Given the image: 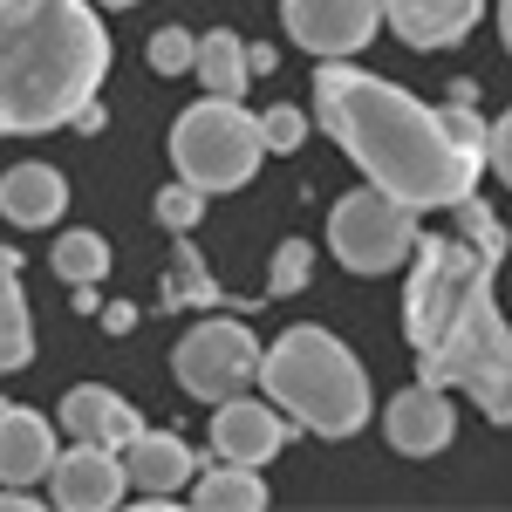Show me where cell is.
I'll return each mask as SVG.
<instances>
[{"label":"cell","mask_w":512,"mask_h":512,"mask_svg":"<svg viewBox=\"0 0 512 512\" xmlns=\"http://www.w3.org/2000/svg\"><path fill=\"white\" fill-rule=\"evenodd\" d=\"M451 212H458V233L472 239L478 253H492V260H506V226H499V219H492V205H485V198H458V205H451Z\"/></svg>","instance_id":"obj_23"},{"label":"cell","mask_w":512,"mask_h":512,"mask_svg":"<svg viewBox=\"0 0 512 512\" xmlns=\"http://www.w3.org/2000/svg\"><path fill=\"white\" fill-rule=\"evenodd\" d=\"M103 7H137V0H103Z\"/></svg>","instance_id":"obj_34"},{"label":"cell","mask_w":512,"mask_h":512,"mask_svg":"<svg viewBox=\"0 0 512 512\" xmlns=\"http://www.w3.org/2000/svg\"><path fill=\"white\" fill-rule=\"evenodd\" d=\"M110 82V35L89 0H0V137L76 123Z\"/></svg>","instance_id":"obj_2"},{"label":"cell","mask_w":512,"mask_h":512,"mask_svg":"<svg viewBox=\"0 0 512 512\" xmlns=\"http://www.w3.org/2000/svg\"><path fill=\"white\" fill-rule=\"evenodd\" d=\"M315 117L362 164V178L376 192L403 198L410 212H451L458 198L478 192L485 158L458 151L444 137L437 110H424L410 89L369 76L355 62H321L315 69Z\"/></svg>","instance_id":"obj_1"},{"label":"cell","mask_w":512,"mask_h":512,"mask_svg":"<svg viewBox=\"0 0 512 512\" xmlns=\"http://www.w3.org/2000/svg\"><path fill=\"white\" fill-rule=\"evenodd\" d=\"M417 383L465 390L492 424H512V328H506V315H499L492 294L472 301L465 315L451 321V335H444L437 349H424Z\"/></svg>","instance_id":"obj_4"},{"label":"cell","mask_w":512,"mask_h":512,"mask_svg":"<svg viewBox=\"0 0 512 512\" xmlns=\"http://www.w3.org/2000/svg\"><path fill=\"white\" fill-rule=\"evenodd\" d=\"M55 274L69 280V287H96V280L110 274V246L96 233H62L55 239Z\"/></svg>","instance_id":"obj_22"},{"label":"cell","mask_w":512,"mask_h":512,"mask_svg":"<svg viewBox=\"0 0 512 512\" xmlns=\"http://www.w3.org/2000/svg\"><path fill=\"white\" fill-rule=\"evenodd\" d=\"M260 390L274 396L301 431L315 437H355L369 424V376L328 328L301 321L287 328L274 349H260Z\"/></svg>","instance_id":"obj_3"},{"label":"cell","mask_w":512,"mask_h":512,"mask_svg":"<svg viewBox=\"0 0 512 512\" xmlns=\"http://www.w3.org/2000/svg\"><path fill=\"white\" fill-rule=\"evenodd\" d=\"M485 164H492V171H499V178L512 185V110L492 123V137H485Z\"/></svg>","instance_id":"obj_29"},{"label":"cell","mask_w":512,"mask_h":512,"mask_svg":"<svg viewBox=\"0 0 512 512\" xmlns=\"http://www.w3.org/2000/svg\"><path fill=\"white\" fill-rule=\"evenodd\" d=\"M164 308H239V301L219 294V280L205 274L198 246H178L171 267H164Z\"/></svg>","instance_id":"obj_20"},{"label":"cell","mask_w":512,"mask_h":512,"mask_svg":"<svg viewBox=\"0 0 512 512\" xmlns=\"http://www.w3.org/2000/svg\"><path fill=\"white\" fill-rule=\"evenodd\" d=\"M55 465V431L48 417L28 403H7L0 410V485H41Z\"/></svg>","instance_id":"obj_16"},{"label":"cell","mask_w":512,"mask_h":512,"mask_svg":"<svg viewBox=\"0 0 512 512\" xmlns=\"http://www.w3.org/2000/svg\"><path fill=\"white\" fill-rule=\"evenodd\" d=\"M260 137H267V151H301L308 144V117L294 103H274V110H260Z\"/></svg>","instance_id":"obj_28"},{"label":"cell","mask_w":512,"mask_h":512,"mask_svg":"<svg viewBox=\"0 0 512 512\" xmlns=\"http://www.w3.org/2000/svg\"><path fill=\"white\" fill-rule=\"evenodd\" d=\"M69 205V178L55 171V164H14L7 178H0V212L14 219V226H55V212Z\"/></svg>","instance_id":"obj_17"},{"label":"cell","mask_w":512,"mask_h":512,"mask_svg":"<svg viewBox=\"0 0 512 512\" xmlns=\"http://www.w3.org/2000/svg\"><path fill=\"white\" fill-rule=\"evenodd\" d=\"M192 69L212 96H239V89H246V41L226 35V28H219V35H198Z\"/></svg>","instance_id":"obj_21"},{"label":"cell","mask_w":512,"mask_h":512,"mask_svg":"<svg viewBox=\"0 0 512 512\" xmlns=\"http://www.w3.org/2000/svg\"><path fill=\"white\" fill-rule=\"evenodd\" d=\"M35 355V321H28V294H21V253L0 246V376L28 369Z\"/></svg>","instance_id":"obj_18"},{"label":"cell","mask_w":512,"mask_h":512,"mask_svg":"<svg viewBox=\"0 0 512 512\" xmlns=\"http://www.w3.org/2000/svg\"><path fill=\"white\" fill-rule=\"evenodd\" d=\"M28 506H35L28 485H0V512H28Z\"/></svg>","instance_id":"obj_31"},{"label":"cell","mask_w":512,"mask_h":512,"mask_svg":"<svg viewBox=\"0 0 512 512\" xmlns=\"http://www.w3.org/2000/svg\"><path fill=\"white\" fill-rule=\"evenodd\" d=\"M117 458H123V478L144 492V506H171V499L198 478L192 444H185V437H171V431H137Z\"/></svg>","instance_id":"obj_12"},{"label":"cell","mask_w":512,"mask_h":512,"mask_svg":"<svg viewBox=\"0 0 512 512\" xmlns=\"http://www.w3.org/2000/svg\"><path fill=\"white\" fill-rule=\"evenodd\" d=\"M390 444L403 451V458H431V451H444L451 444V431H458V417H451V396L437 390V383H410V390L390 403Z\"/></svg>","instance_id":"obj_13"},{"label":"cell","mask_w":512,"mask_h":512,"mask_svg":"<svg viewBox=\"0 0 512 512\" xmlns=\"http://www.w3.org/2000/svg\"><path fill=\"white\" fill-rule=\"evenodd\" d=\"M267 69H274V48L253 41V48H246V76H267Z\"/></svg>","instance_id":"obj_32"},{"label":"cell","mask_w":512,"mask_h":512,"mask_svg":"<svg viewBox=\"0 0 512 512\" xmlns=\"http://www.w3.org/2000/svg\"><path fill=\"white\" fill-rule=\"evenodd\" d=\"M485 0H383V21L410 48H458L478 28Z\"/></svg>","instance_id":"obj_14"},{"label":"cell","mask_w":512,"mask_h":512,"mask_svg":"<svg viewBox=\"0 0 512 512\" xmlns=\"http://www.w3.org/2000/svg\"><path fill=\"white\" fill-rule=\"evenodd\" d=\"M171 158H178V178L198 192H239L267 158V137L253 110H239V96H205L178 117Z\"/></svg>","instance_id":"obj_6"},{"label":"cell","mask_w":512,"mask_h":512,"mask_svg":"<svg viewBox=\"0 0 512 512\" xmlns=\"http://www.w3.org/2000/svg\"><path fill=\"white\" fill-rule=\"evenodd\" d=\"M171 369H178V390L198 396V403H226L239 396L246 383H260V342H253V328L246 321H198L192 335L178 342L171 355Z\"/></svg>","instance_id":"obj_8"},{"label":"cell","mask_w":512,"mask_h":512,"mask_svg":"<svg viewBox=\"0 0 512 512\" xmlns=\"http://www.w3.org/2000/svg\"><path fill=\"white\" fill-rule=\"evenodd\" d=\"M492 280H499V260L478 253L465 233L417 239V274H410V301H403V335L417 342V355L437 349L451 335V321L492 294Z\"/></svg>","instance_id":"obj_5"},{"label":"cell","mask_w":512,"mask_h":512,"mask_svg":"<svg viewBox=\"0 0 512 512\" xmlns=\"http://www.w3.org/2000/svg\"><path fill=\"white\" fill-rule=\"evenodd\" d=\"M499 35H506V48H512V0H499Z\"/></svg>","instance_id":"obj_33"},{"label":"cell","mask_w":512,"mask_h":512,"mask_svg":"<svg viewBox=\"0 0 512 512\" xmlns=\"http://www.w3.org/2000/svg\"><path fill=\"white\" fill-rule=\"evenodd\" d=\"M48 492H55L62 512H110L123 506L130 478H123V458L110 444H76V451H62L48 465Z\"/></svg>","instance_id":"obj_10"},{"label":"cell","mask_w":512,"mask_h":512,"mask_svg":"<svg viewBox=\"0 0 512 512\" xmlns=\"http://www.w3.org/2000/svg\"><path fill=\"white\" fill-rule=\"evenodd\" d=\"M192 499H198L205 512H260V506H267V485H260V465L212 458V465H198Z\"/></svg>","instance_id":"obj_19"},{"label":"cell","mask_w":512,"mask_h":512,"mask_svg":"<svg viewBox=\"0 0 512 512\" xmlns=\"http://www.w3.org/2000/svg\"><path fill=\"white\" fill-rule=\"evenodd\" d=\"M103 321H110V335H130V328H137V308H123V301H110V308H103Z\"/></svg>","instance_id":"obj_30"},{"label":"cell","mask_w":512,"mask_h":512,"mask_svg":"<svg viewBox=\"0 0 512 512\" xmlns=\"http://www.w3.org/2000/svg\"><path fill=\"white\" fill-rule=\"evenodd\" d=\"M55 424L76 437V444H110V451H123L130 437L144 431V424H137V410H130L117 390H103V383H82V390H69V396H62V417H55Z\"/></svg>","instance_id":"obj_15"},{"label":"cell","mask_w":512,"mask_h":512,"mask_svg":"<svg viewBox=\"0 0 512 512\" xmlns=\"http://www.w3.org/2000/svg\"><path fill=\"white\" fill-rule=\"evenodd\" d=\"M437 123H444V137L458 144V151H472V158H485V137H492V123L472 110V96H451L444 110H437Z\"/></svg>","instance_id":"obj_24"},{"label":"cell","mask_w":512,"mask_h":512,"mask_svg":"<svg viewBox=\"0 0 512 512\" xmlns=\"http://www.w3.org/2000/svg\"><path fill=\"white\" fill-rule=\"evenodd\" d=\"M198 219H205V192H198V185H185V178H178V185H164V192H158V226L192 233Z\"/></svg>","instance_id":"obj_27"},{"label":"cell","mask_w":512,"mask_h":512,"mask_svg":"<svg viewBox=\"0 0 512 512\" xmlns=\"http://www.w3.org/2000/svg\"><path fill=\"white\" fill-rule=\"evenodd\" d=\"M308 274H315V246H308V239H287V246L274 253L267 294H301V287H308Z\"/></svg>","instance_id":"obj_25"},{"label":"cell","mask_w":512,"mask_h":512,"mask_svg":"<svg viewBox=\"0 0 512 512\" xmlns=\"http://www.w3.org/2000/svg\"><path fill=\"white\" fill-rule=\"evenodd\" d=\"M280 21L315 62H349L355 48H369L383 0H280Z\"/></svg>","instance_id":"obj_9"},{"label":"cell","mask_w":512,"mask_h":512,"mask_svg":"<svg viewBox=\"0 0 512 512\" xmlns=\"http://www.w3.org/2000/svg\"><path fill=\"white\" fill-rule=\"evenodd\" d=\"M417 212L403 205V198L376 192V185H362L349 192L335 212H328V253L349 267V274H390L403 267L410 253H417Z\"/></svg>","instance_id":"obj_7"},{"label":"cell","mask_w":512,"mask_h":512,"mask_svg":"<svg viewBox=\"0 0 512 512\" xmlns=\"http://www.w3.org/2000/svg\"><path fill=\"white\" fill-rule=\"evenodd\" d=\"M198 55V35H185V28H158V35L144 41V62L158 69V76H178V69H192Z\"/></svg>","instance_id":"obj_26"},{"label":"cell","mask_w":512,"mask_h":512,"mask_svg":"<svg viewBox=\"0 0 512 512\" xmlns=\"http://www.w3.org/2000/svg\"><path fill=\"white\" fill-rule=\"evenodd\" d=\"M212 458H233V465H274L280 444H287V417H274V396L253 403L239 390L226 403H212Z\"/></svg>","instance_id":"obj_11"}]
</instances>
